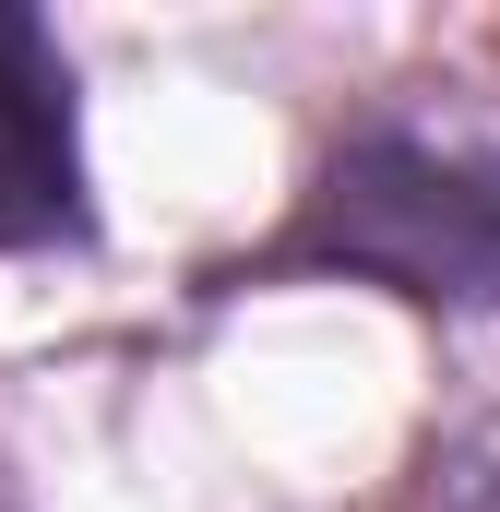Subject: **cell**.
I'll return each instance as SVG.
<instances>
[{
    "label": "cell",
    "mask_w": 500,
    "mask_h": 512,
    "mask_svg": "<svg viewBox=\"0 0 500 512\" xmlns=\"http://www.w3.org/2000/svg\"><path fill=\"white\" fill-rule=\"evenodd\" d=\"M441 512H500V417H477L453 453H441V489H429Z\"/></svg>",
    "instance_id": "3"
},
{
    "label": "cell",
    "mask_w": 500,
    "mask_h": 512,
    "mask_svg": "<svg viewBox=\"0 0 500 512\" xmlns=\"http://www.w3.org/2000/svg\"><path fill=\"white\" fill-rule=\"evenodd\" d=\"M0 512H12V501H0Z\"/></svg>",
    "instance_id": "4"
},
{
    "label": "cell",
    "mask_w": 500,
    "mask_h": 512,
    "mask_svg": "<svg viewBox=\"0 0 500 512\" xmlns=\"http://www.w3.org/2000/svg\"><path fill=\"white\" fill-rule=\"evenodd\" d=\"M84 227V155H72V60L60 36L0 0V251Z\"/></svg>",
    "instance_id": "2"
},
{
    "label": "cell",
    "mask_w": 500,
    "mask_h": 512,
    "mask_svg": "<svg viewBox=\"0 0 500 512\" xmlns=\"http://www.w3.org/2000/svg\"><path fill=\"white\" fill-rule=\"evenodd\" d=\"M310 251L393 274L405 298H500V167L429 143H358L322 191Z\"/></svg>",
    "instance_id": "1"
}]
</instances>
